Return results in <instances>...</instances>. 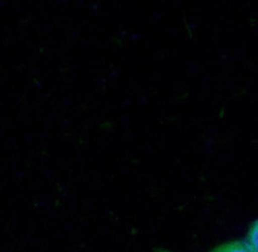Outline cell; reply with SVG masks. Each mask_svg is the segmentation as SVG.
<instances>
[{
  "mask_svg": "<svg viewBox=\"0 0 258 252\" xmlns=\"http://www.w3.org/2000/svg\"><path fill=\"white\" fill-rule=\"evenodd\" d=\"M211 252H250L244 243V241L241 240H234V241H228L223 243L216 248H214Z\"/></svg>",
  "mask_w": 258,
  "mask_h": 252,
  "instance_id": "1",
  "label": "cell"
},
{
  "mask_svg": "<svg viewBox=\"0 0 258 252\" xmlns=\"http://www.w3.org/2000/svg\"><path fill=\"white\" fill-rule=\"evenodd\" d=\"M257 221L255 220L247 231L246 240L244 241L245 245L250 252H257Z\"/></svg>",
  "mask_w": 258,
  "mask_h": 252,
  "instance_id": "2",
  "label": "cell"
},
{
  "mask_svg": "<svg viewBox=\"0 0 258 252\" xmlns=\"http://www.w3.org/2000/svg\"><path fill=\"white\" fill-rule=\"evenodd\" d=\"M157 252H170V251H167V250H159V251Z\"/></svg>",
  "mask_w": 258,
  "mask_h": 252,
  "instance_id": "3",
  "label": "cell"
}]
</instances>
